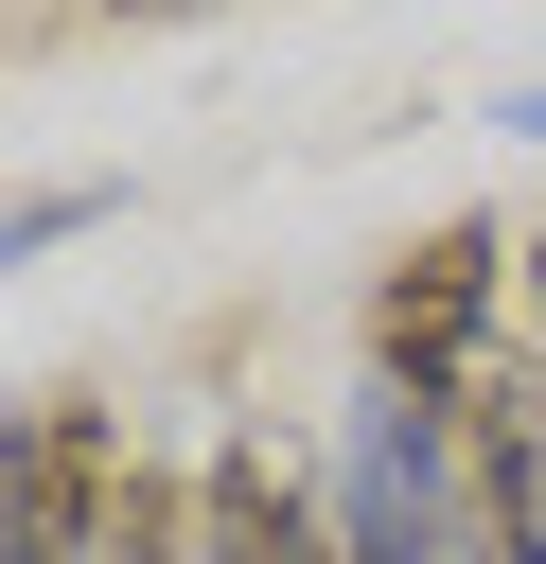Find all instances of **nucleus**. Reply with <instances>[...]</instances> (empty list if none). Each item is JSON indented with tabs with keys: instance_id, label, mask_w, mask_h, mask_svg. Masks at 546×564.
Here are the masks:
<instances>
[{
	"instance_id": "f257e3e1",
	"label": "nucleus",
	"mask_w": 546,
	"mask_h": 564,
	"mask_svg": "<svg viewBox=\"0 0 546 564\" xmlns=\"http://www.w3.org/2000/svg\"><path fill=\"white\" fill-rule=\"evenodd\" d=\"M528 282V247L493 229V212H440L387 282H370V388H405V405H458V388H493V300Z\"/></svg>"
},
{
	"instance_id": "f03ea898",
	"label": "nucleus",
	"mask_w": 546,
	"mask_h": 564,
	"mask_svg": "<svg viewBox=\"0 0 546 564\" xmlns=\"http://www.w3.org/2000/svg\"><path fill=\"white\" fill-rule=\"evenodd\" d=\"M123 405H88V388H35L18 423H0V564H106V529H123Z\"/></svg>"
},
{
	"instance_id": "7ed1b4c3",
	"label": "nucleus",
	"mask_w": 546,
	"mask_h": 564,
	"mask_svg": "<svg viewBox=\"0 0 546 564\" xmlns=\"http://www.w3.org/2000/svg\"><path fill=\"white\" fill-rule=\"evenodd\" d=\"M194 564H335V494H299L264 441L194 458Z\"/></svg>"
},
{
	"instance_id": "20e7f679",
	"label": "nucleus",
	"mask_w": 546,
	"mask_h": 564,
	"mask_svg": "<svg viewBox=\"0 0 546 564\" xmlns=\"http://www.w3.org/2000/svg\"><path fill=\"white\" fill-rule=\"evenodd\" d=\"M106 564H194V476H176V458H141V476H123V529H106Z\"/></svg>"
},
{
	"instance_id": "39448f33",
	"label": "nucleus",
	"mask_w": 546,
	"mask_h": 564,
	"mask_svg": "<svg viewBox=\"0 0 546 564\" xmlns=\"http://www.w3.org/2000/svg\"><path fill=\"white\" fill-rule=\"evenodd\" d=\"M106 212H123L106 176H53V194H18V212H0V264H35V247H70V229H106Z\"/></svg>"
},
{
	"instance_id": "423d86ee",
	"label": "nucleus",
	"mask_w": 546,
	"mask_h": 564,
	"mask_svg": "<svg viewBox=\"0 0 546 564\" xmlns=\"http://www.w3.org/2000/svg\"><path fill=\"white\" fill-rule=\"evenodd\" d=\"M493 123H511V141H546V88H511V106H493Z\"/></svg>"
},
{
	"instance_id": "0eeeda50",
	"label": "nucleus",
	"mask_w": 546,
	"mask_h": 564,
	"mask_svg": "<svg viewBox=\"0 0 546 564\" xmlns=\"http://www.w3.org/2000/svg\"><path fill=\"white\" fill-rule=\"evenodd\" d=\"M528 317H546V229H528Z\"/></svg>"
},
{
	"instance_id": "6e6552de",
	"label": "nucleus",
	"mask_w": 546,
	"mask_h": 564,
	"mask_svg": "<svg viewBox=\"0 0 546 564\" xmlns=\"http://www.w3.org/2000/svg\"><path fill=\"white\" fill-rule=\"evenodd\" d=\"M141 18H176V0H141Z\"/></svg>"
}]
</instances>
